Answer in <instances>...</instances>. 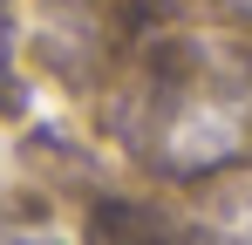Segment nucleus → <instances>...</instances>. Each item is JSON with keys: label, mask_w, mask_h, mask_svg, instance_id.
<instances>
[{"label": "nucleus", "mask_w": 252, "mask_h": 245, "mask_svg": "<svg viewBox=\"0 0 252 245\" xmlns=\"http://www.w3.org/2000/svg\"><path fill=\"white\" fill-rule=\"evenodd\" d=\"M232 7H239V14H252V0H232Z\"/></svg>", "instance_id": "7ed1b4c3"}, {"label": "nucleus", "mask_w": 252, "mask_h": 245, "mask_svg": "<svg viewBox=\"0 0 252 245\" xmlns=\"http://www.w3.org/2000/svg\"><path fill=\"white\" fill-rule=\"evenodd\" d=\"M143 157L170 177H198L252 157V55L177 41L157 55Z\"/></svg>", "instance_id": "f257e3e1"}, {"label": "nucleus", "mask_w": 252, "mask_h": 245, "mask_svg": "<svg viewBox=\"0 0 252 245\" xmlns=\"http://www.w3.org/2000/svg\"><path fill=\"white\" fill-rule=\"evenodd\" d=\"M0 245H55V239H28V232H0Z\"/></svg>", "instance_id": "f03ea898"}]
</instances>
